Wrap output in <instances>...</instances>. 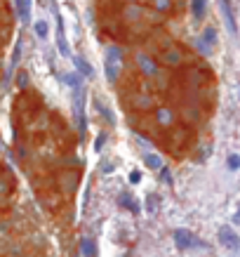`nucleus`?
<instances>
[{
  "mask_svg": "<svg viewBox=\"0 0 240 257\" xmlns=\"http://www.w3.org/2000/svg\"><path fill=\"white\" fill-rule=\"evenodd\" d=\"M125 69V52L118 45H109L106 47V54H104V73H106V80L111 85H116L120 80V73Z\"/></svg>",
  "mask_w": 240,
  "mask_h": 257,
  "instance_id": "1",
  "label": "nucleus"
},
{
  "mask_svg": "<svg viewBox=\"0 0 240 257\" xmlns=\"http://www.w3.org/2000/svg\"><path fill=\"white\" fill-rule=\"evenodd\" d=\"M172 241H175L177 250H193V248H208V243L203 238H198L191 229H175L172 234Z\"/></svg>",
  "mask_w": 240,
  "mask_h": 257,
  "instance_id": "2",
  "label": "nucleus"
},
{
  "mask_svg": "<svg viewBox=\"0 0 240 257\" xmlns=\"http://www.w3.org/2000/svg\"><path fill=\"white\" fill-rule=\"evenodd\" d=\"M134 64H137V69H139V73H142L144 78H155V75L160 73V64H158L149 52H137Z\"/></svg>",
  "mask_w": 240,
  "mask_h": 257,
  "instance_id": "3",
  "label": "nucleus"
},
{
  "mask_svg": "<svg viewBox=\"0 0 240 257\" xmlns=\"http://www.w3.org/2000/svg\"><path fill=\"white\" fill-rule=\"evenodd\" d=\"M219 243L226 248V250H233V253H238V248H240V236L238 231H233V226H221L219 229Z\"/></svg>",
  "mask_w": 240,
  "mask_h": 257,
  "instance_id": "4",
  "label": "nucleus"
},
{
  "mask_svg": "<svg viewBox=\"0 0 240 257\" xmlns=\"http://www.w3.org/2000/svg\"><path fill=\"white\" fill-rule=\"evenodd\" d=\"M160 62H163L165 66H172V69H177V66L184 64V52H181L179 47H175V45H170V47H165V50H163Z\"/></svg>",
  "mask_w": 240,
  "mask_h": 257,
  "instance_id": "5",
  "label": "nucleus"
},
{
  "mask_svg": "<svg viewBox=\"0 0 240 257\" xmlns=\"http://www.w3.org/2000/svg\"><path fill=\"white\" fill-rule=\"evenodd\" d=\"M219 10H221V17H224V24L229 29L231 36H236V14H233V7H231V0H219Z\"/></svg>",
  "mask_w": 240,
  "mask_h": 257,
  "instance_id": "6",
  "label": "nucleus"
},
{
  "mask_svg": "<svg viewBox=\"0 0 240 257\" xmlns=\"http://www.w3.org/2000/svg\"><path fill=\"white\" fill-rule=\"evenodd\" d=\"M73 104H76L78 128H80V132L85 135V90H83V87L76 90V99H73Z\"/></svg>",
  "mask_w": 240,
  "mask_h": 257,
  "instance_id": "7",
  "label": "nucleus"
},
{
  "mask_svg": "<svg viewBox=\"0 0 240 257\" xmlns=\"http://www.w3.org/2000/svg\"><path fill=\"white\" fill-rule=\"evenodd\" d=\"M155 123H158L160 128H165V130L172 128V125L177 123L175 111H172L170 107H158V109H155Z\"/></svg>",
  "mask_w": 240,
  "mask_h": 257,
  "instance_id": "8",
  "label": "nucleus"
},
{
  "mask_svg": "<svg viewBox=\"0 0 240 257\" xmlns=\"http://www.w3.org/2000/svg\"><path fill=\"white\" fill-rule=\"evenodd\" d=\"M57 47H59V54H61V57H71V50H68L66 33H64V22H61L59 14H57Z\"/></svg>",
  "mask_w": 240,
  "mask_h": 257,
  "instance_id": "9",
  "label": "nucleus"
},
{
  "mask_svg": "<svg viewBox=\"0 0 240 257\" xmlns=\"http://www.w3.org/2000/svg\"><path fill=\"white\" fill-rule=\"evenodd\" d=\"M118 203L122 205V208H127V210H130L132 215H139V203H137V201H134V198H132V193H120V198H118Z\"/></svg>",
  "mask_w": 240,
  "mask_h": 257,
  "instance_id": "10",
  "label": "nucleus"
},
{
  "mask_svg": "<svg viewBox=\"0 0 240 257\" xmlns=\"http://www.w3.org/2000/svg\"><path fill=\"white\" fill-rule=\"evenodd\" d=\"M17 12L24 24L31 22V0H17Z\"/></svg>",
  "mask_w": 240,
  "mask_h": 257,
  "instance_id": "11",
  "label": "nucleus"
},
{
  "mask_svg": "<svg viewBox=\"0 0 240 257\" xmlns=\"http://www.w3.org/2000/svg\"><path fill=\"white\" fill-rule=\"evenodd\" d=\"M71 59H73V64H76L78 73L83 75V78H92V73H94V71H92V66H90L88 62L83 59V57H71Z\"/></svg>",
  "mask_w": 240,
  "mask_h": 257,
  "instance_id": "12",
  "label": "nucleus"
},
{
  "mask_svg": "<svg viewBox=\"0 0 240 257\" xmlns=\"http://www.w3.org/2000/svg\"><path fill=\"white\" fill-rule=\"evenodd\" d=\"M153 107V99L149 95H137L134 97V109H139V111H149Z\"/></svg>",
  "mask_w": 240,
  "mask_h": 257,
  "instance_id": "13",
  "label": "nucleus"
},
{
  "mask_svg": "<svg viewBox=\"0 0 240 257\" xmlns=\"http://www.w3.org/2000/svg\"><path fill=\"white\" fill-rule=\"evenodd\" d=\"M160 208V198L155 193H146V213L149 215H155Z\"/></svg>",
  "mask_w": 240,
  "mask_h": 257,
  "instance_id": "14",
  "label": "nucleus"
},
{
  "mask_svg": "<svg viewBox=\"0 0 240 257\" xmlns=\"http://www.w3.org/2000/svg\"><path fill=\"white\" fill-rule=\"evenodd\" d=\"M144 163H146L149 170H160V168H163L160 156H155V153H146V156H144Z\"/></svg>",
  "mask_w": 240,
  "mask_h": 257,
  "instance_id": "15",
  "label": "nucleus"
},
{
  "mask_svg": "<svg viewBox=\"0 0 240 257\" xmlns=\"http://www.w3.org/2000/svg\"><path fill=\"white\" fill-rule=\"evenodd\" d=\"M33 31H35V36H38L40 40H45V38H47V33H50V26H47L45 19H38V22L33 24Z\"/></svg>",
  "mask_w": 240,
  "mask_h": 257,
  "instance_id": "16",
  "label": "nucleus"
},
{
  "mask_svg": "<svg viewBox=\"0 0 240 257\" xmlns=\"http://www.w3.org/2000/svg\"><path fill=\"white\" fill-rule=\"evenodd\" d=\"M191 12L196 19H203L205 17V0H191Z\"/></svg>",
  "mask_w": 240,
  "mask_h": 257,
  "instance_id": "17",
  "label": "nucleus"
},
{
  "mask_svg": "<svg viewBox=\"0 0 240 257\" xmlns=\"http://www.w3.org/2000/svg\"><path fill=\"white\" fill-rule=\"evenodd\" d=\"M80 78H83L80 73H66L64 75V83L68 87H73V92H76V90H80V87H83V85H80Z\"/></svg>",
  "mask_w": 240,
  "mask_h": 257,
  "instance_id": "18",
  "label": "nucleus"
},
{
  "mask_svg": "<svg viewBox=\"0 0 240 257\" xmlns=\"http://www.w3.org/2000/svg\"><path fill=\"white\" fill-rule=\"evenodd\" d=\"M200 40H203V43L208 45L210 50H212V45L217 43V31H214V29H205V31H203V38H200Z\"/></svg>",
  "mask_w": 240,
  "mask_h": 257,
  "instance_id": "19",
  "label": "nucleus"
},
{
  "mask_svg": "<svg viewBox=\"0 0 240 257\" xmlns=\"http://www.w3.org/2000/svg\"><path fill=\"white\" fill-rule=\"evenodd\" d=\"M151 5L158 12H170L172 10V0H151Z\"/></svg>",
  "mask_w": 240,
  "mask_h": 257,
  "instance_id": "20",
  "label": "nucleus"
},
{
  "mask_svg": "<svg viewBox=\"0 0 240 257\" xmlns=\"http://www.w3.org/2000/svg\"><path fill=\"white\" fill-rule=\"evenodd\" d=\"M226 165H229V170H240V156L238 153H231Z\"/></svg>",
  "mask_w": 240,
  "mask_h": 257,
  "instance_id": "21",
  "label": "nucleus"
},
{
  "mask_svg": "<svg viewBox=\"0 0 240 257\" xmlns=\"http://www.w3.org/2000/svg\"><path fill=\"white\" fill-rule=\"evenodd\" d=\"M17 85L22 87H29V73H26V71H19V73H17Z\"/></svg>",
  "mask_w": 240,
  "mask_h": 257,
  "instance_id": "22",
  "label": "nucleus"
},
{
  "mask_svg": "<svg viewBox=\"0 0 240 257\" xmlns=\"http://www.w3.org/2000/svg\"><path fill=\"white\" fill-rule=\"evenodd\" d=\"M19 57H22V40L17 43V47H14V54H12V69L19 64Z\"/></svg>",
  "mask_w": 240,
  "mask_h": 257,
  "instance_id": "23",
  "label": "nucleus"
},
{
  "mask_svg": "<svg viewBox=\"0 0 240 257\" xmlns=\"http://www.w3.org/2000/svg\"><path fill=\"white\" fill-rule=\"evenodd\" d=\"M160 180H163L165 184H170V186H172V182H175V180H172V175H170V170H167V168H160Z\"/></svg>",
  "mask_w": 240,
  "mask_h": 257,
  "instance_id": "24",
  "label": "nucleus"
},
{
  "mask_svg": "<svg viewBox=\"0 0 240 257\" xmlns=\"http://www.w3.org/2000/svg\"><path fill=\"white\" fill-rule=\"evenodd\" d=\"M139 180H142V172H139V170H132L130 172V182L132 184H139Z\"/></svg>",
  "mask_w": 240,
  "mask_h": 257,
  "instance_id": "25",
  "label": "nucleus"
},
{
  "mask_svg": "<svg viewBox=\"0 0 240 257\" xmlns=\"http://www.w3.org/2000/svg\"><path fill=\"white\" fill-rule=\"evenodd\" d=\"M233 224H240V208H238V213L233 215Z\"/></svg>",
  "mask_w": 240,
  "mask_h": 257,
  "instance_id": "26",
  "label": "nucleus"
},
{
  "mask_svg": "<svg viewBox=\"0 0 240 257\" xmlns=\"http://www.w3.org/2000/svg\"><path fill=\"white\" fill-rule=\"evenodd\" d=\"M104 137H106V135H101V137H99V140H97V151L101 149V144H104Z\"/></svg>",
  "mask_w": 240,
  "mask_h": 257,
  "instance_id": "27",
  "label": "nucleus"
},
{
  "mask_svg": "<svg viewBox=\"0 0 240 257\" xmlns=\"http://www.w3.org/2000/svg\"><path fill=\"white\" fill-rule=\"evenodd\" d=\"M71 257H80V250H76V253H73V255H71Z\"/></svg>",
  "mask_w": 240,
  "mask_h": 257,
  "instance_id": "28",
  "label": "nucleus"
},
{
  "mask_svg": "<svg viewBox=\"0 0 240 257\" xmlns=\"http://www.w3.org/2000/svg\"><path fill=\"white\" fill-rule=\"evenodd\" d=\"M0 189H2V184H0Z\"/></svg>",
  "mask_w": 240,
  "mask_h": 257,
  "instance_id": "29",
  "label": "nucleus"
}]
</instances>
